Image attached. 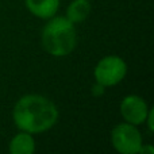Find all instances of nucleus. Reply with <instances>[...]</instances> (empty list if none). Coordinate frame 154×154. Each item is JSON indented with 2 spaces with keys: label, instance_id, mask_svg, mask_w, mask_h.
I'll use <instances>...</instances> for the list:
<instances>
[{
  "label": "nucleus",
  "instance_id": "39448f33",
  "mask_svg": "<svg viewBox=\"0 0 154 154\" xmlns=\"http://www.w3.org/2000/svg\"><path fill=\"white\" fill-rule=\"evenodd\" d=\"M150 107L143 97L138 95H127L122 99L119 111L123 120L134 126H141L145 123Z\"/></svg>",
  "mask_w": 154,
  "mask_h": 154
},
{
  "label": "nucleus",
  "instance_id": "f03ea898",
  "mask_svg": "<svg viewBox=\"0 0 154 154\" xmlns=\"http://www.w3.org/2000/svg\"><path fill=\"white\" fill-rule=\"evenodd\" d=\"M76 24L66 16H57L48 19L41 32V43L43 50L53 57H66L77 46Z\"/></svg>",
  "mask_w": 154,
  "mask_h": 154
},
{
  "label": "nucleus",
  "instance_id": "20e7f679",
  "mask_svg": "<svg viewBox=\"0 0 154 154\" xmlns=\"http://www.w3.org/2000/svg\"><path fill=\"white\" fill-rule=\"evenodd\" d=\"M142 143L138 126L122 122L111 130V145L120 154H138Z\"/></svg>",
  "mask_w": 154,
  "mask_h": 154
},
{
  "label": "nucleus",
  "instance_id": "7ed1b4c3",
  "mask_svg": "<svg viewBox=\"0 0 154 154\" xmlns=\"http://www.w3.org/2000/svg\"><path fill=\"white\" fill-rule=\"evenodd\" d=\"M127 75V64L122 57L109 54L99 60L93 69L95 81L103 87H115L125 80Z\"/></svg>",
  "mask_w": 154,
  "mask_h": 154
},
{
  "label": "nucleus",
  "instance_id": "6e6552de",
  "mask_svg": "<svg viewBox=\"0 0 154 154\" xmlns=\"http://www.w3.org/2000/svg\"><path fill=\"white\" fill-rule=\"evenodd\" d=\"M91 2L89 0H72L66 8V18L72 23H81L91 14Z\"/></svg>",
  "mask_w": 154,
  "mask_h": 154
},
{
  "label": "nucleus",
  "instance_id": "9d476101",
  "mask_svg": "<svg viewBox=\"0 0 154 154\" xmlns=\"http://www.w3.org/2000/svg\"><path fill=\"white\" fill-rule=\"evenodd\" d=\"M91 92H92V95L96 96V97H99V96H103L104 92H106V87H103L101 84H99V82L95 81V84L92 85V89H91Z\"/></svg>",
  "mask_w": 154,
  "mask_h": 154
},
{
  "label": "nucleus",
  "instance_id": "0eeeda50",
  "mask_svg": "<svg viewBox=\"0 0 154 154\" xmlns=\"http://www.w3.org/2000/svg\"><path fill=\"white\" fill-rule=\"evenodd\" d=\"M10 154H32L35 152L34 135L26 131L15 134L8 143Z\"/></svg>",
  "mask_w": 154,
  "mask_h": 154
},
{
  "label": "nucleus",
  "instance_id": "f257e3e1",
  "mask_svg": "<svg viewBox=\"0 0 154 154\" xmlns=\"http://www.w3.org/2000/svg\"><path fill=\"white\" fill-rule=\"evenodd\" d=\"M60 111L53 100L42 95L29 93L18 99L12 109V120L20 131L32 135L53 128L58 122Z\"/></svg>",
  "mask_w": 154,
  "mask_h": 154
},
{
  "label": "nucleus",
  "instance_id": "9b49d317",
  "mask_svg": "<svg viewBox=\"0 0 154 154\" xmlns=\"http://www.w3.org/2000/svg\"><path fill=\"white\" fill-rule=\"evenodd\" d=\"M154 153V147L150 143H142L141 149H139L138 154H153Z\"/></svg>",
  "mask_w": 154,
  "mask_h": 154
},
{
  "label": "nucleus",
  "instance_id": "1a4fd4ad",
  "mask_svg": "<svg viewBox=\"0 0 154 154\" xmlns=\"http://www.w3.org/2000/svg\"><path fill=\"white\" fill-rule=\"evenodd\" d=\"M145 123L147 125V131H149L150 134H153V131H154V108H152V107L149 108V112H147V116H146V119H145Z\"/></svg>",
  "mask_w": 154,
  "mask_h": 154
},
{
  "label": "nucleus",
  "instance_id": "423d86ee",
  "mask_svg": "<svg viewBox=\"0 0 154 154\" xmlns=\"http://www.w3.org/2000/svg\"><path fill=\"white\" fill-rule=\"evenodd\" d=\"M60 3H61L60 0H24L29 12L35 18L43 19V20H48L57 15L60 10Z\"/></svg>",
  "mask_w": 154,
  "mask_h": 154
}]
</instances>
